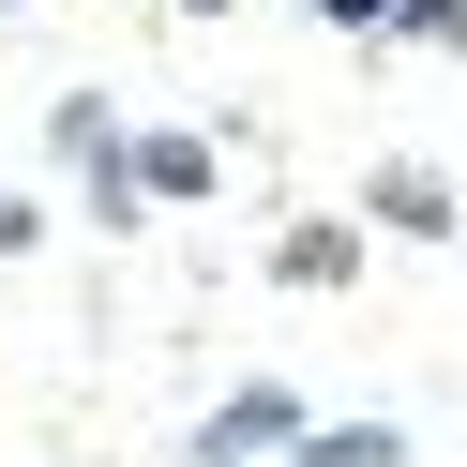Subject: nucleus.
<instances>
[{
  "mask_svg": "<svg viewBox=\"0 0 467 467\" xmlns=\"http://www.w3.org/2000/svg\"><path fill=\"white\" fill-rule=\"evenodd\" d=\"M302 392H272V377H256V392H226L212 407V422H196V467H286V452H302Z\"/></svg>",
  "mask_w": 467,
  "mask_h": 467,
  "instance_id": "obj_1",
  "label": "nucleus"
},
{
  "mask_svg": "<svg viewBox=\"0 0 467 467\" xmlns=\"http://www.w3.org/2000/svg\"><path fill=\"white\" fill-rule=\"evenodd\" d=\"M452 212H467L452 182H422V166H377V226H407V242H452Z\"/></svg>",
  "mask_w": 467,
  "mask_h": 467,
  "instance_id": "obj_2",
  "label": "nucleus"
},
{
  "mask_svg": "<svg viewBox=\"0 0 467 467\" xmlns=\"http://www.w3.org/2000/svg\"><path fill=\"white\" fill-rule=\"evenodd\" d=\"M272 272H286V286H347V272H362V226H286Z\"/></svg>",
  "mask_w": 467,
  "mask_h": 467,
  "instance_id": "obj_3",
  "label": "nucleus"
},
{
  "mask_svg": "<svg viewBox=\"0 0 467 467\" xmlns=\"http://www.w3.org/2000/svg\"><path fill=\"white\" fill-rule=\"evenodd\" d=\"M46 136H61L76 166H121V106H106V91H61V106H46Z\"/></svg>",
  "mask_w": 467,
  "mask_h": 467,
  "instance_id": "obj_4",
  "label": "nucleus"
},
{
  "mask_svg": "<svg viewBox=\"0 0 467 467\" xmlns=\"http://www.w3.org/2000/svg\"><path fill=\"white\" fill-rule=\"evenodd\" d=\"M286 467H407V437L392 422H332V437H302Z\"/></svg>",
  "mask_w": 467,
  "mask_h": 467,
  "instance_id": "obj_5",
  "label": "nucleus"
},
{
  "mask_svg": "<svg viewBox=\"0 0 467 467\" xmlns=\"http://www.w3.org/2000/svg\"><path fill=\"white\" fill-rule=\"evenodd\" d=\"M136 182L151 196H212V151H196V136H136Z\"/></svg>",
  "mask_w": 467,
  "mask_h": 467,
  "instance_id": "obj_6",
  "label": "nucleus"
},
{
  "mask_svg": "<svg viewBox=\"0 0 467 467\" xmlns=\"http://www.w3.org/2000/svg\"><path fill=\"white\" fill-rule=\"evenodd\" d=\"M392 31L407 46H467V0H392Z\"/></svg>",
  "mask_w": 467,
  "mask_h": 467,
  "instance_id": "obj_7",
  "label": "nucleus"
},
{
  "mask_svg": "<svg viewBox=\"0 0 467 467\" xmlns=\"http://www.w3.org/2000/svg\"><path fill=\"white\" fill-rule=\"evenodd\" d=\"M317 16H332V31H392V0H317Z\"/></svg>",
  "mask_w": 467,
  "mask_h": 467,
  "instance_id": "obj_8",
  "label": "nucleus"
},
{
  "mask_svg": "<svg viewBox=\"0 0 467 467\" xmlns=\"http://www.w3.org/2000/svg\"><path fill=\"white\" fill-rule=\"evenodd\" d=\"M166 16H226V0H166Z\"/></svg>",
  "mask_w": 467,
  "mask_h": 467,
  "instance_id": "obj_9",
  "label": "nucleus"
},
{
  "mask_svg": "<svg viewBox=\"0 0 467 467\" xmlns=\"http://www.w3.org/2000/svg\"><path fill=\"white\" fill-rule=\"evenodd\" d=\"M0 16H31V0H0Z\"/></svg>",
  "mask_w": 467,
  "mask_h": 467,
  "instance_id": "obj_10",
  "label": "nucleus"
}]
</instances>
